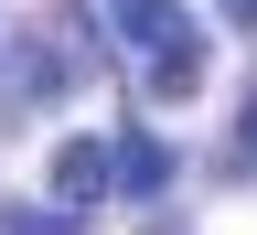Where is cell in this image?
Listing matches in <instances>:
<instances>
[{
	"label": "cell",
	"instance_id": "obj_1",
	"mask_svg": "<svg viewBox=\"0 0 257 235\" xmlns=\"http://www.w3.org/2000/svg\"><path fill=\"white\" fill-rule=\"evenodd\" d=\"M43 182H54V203H64V214L107 203V192H118V139H64V150L43 160Z\"/></svg>",
	"mask_w": 257,
	"mask_h": 235
},
{
	"label": "cell",
	"instance_id": "obj_2",
	"mask_svg": "<svg viewBox=\"0 0 257 235\" xmlns=\"http://www.w3.org/2000/svg\"><path fill=\"white\" fill-rule=\"evenodd\" d=\"M118 32L140 54H182L193 43V22H182V0H118Z\"/></svg>",
	"mask_w": 257,
	"mask_h": 235
},
{
	"label": "cell",
	"instance_id": "obj_3",
	"mask_svg": "<svg viewBox=\"0 0 257 235\" xmlns=\"http://www.w3.org/2000/svg\"><path fill=\"white\" fill-rule=\"evenodd\" d=\"M172 171H182V160L161 150V139H118V192H128V203H161Z\"/></svg>",
	"mask_w": 257,
	"mask_h": 235
},
{
	"label": "cell",
	"instance_id": "obj_4",
	"mask_svg": "<svg viewBox=\"0 0 257 235\" xmlns=\"http://www.w3.org/2000/svg\"><path fill=\"white\" fill-rule=\"evenodd\" d=\"M193 86H204V43H182V54H150V96H161V107H182Z\"/></svg>",
	"mask_w": 257,
	"mask_h": 235
},
{
	"label": "cell",
	"instance_id": "obj_5",
	"mask_svg": "<svg viewBox=\"0 0 257 235\" xmlns=\"http://www.w3.org/2000/svg\"><path fill=\"white\" fill-rule=\"evenodd\" d=\"M11 235H64V214H22V224H11Z\"/></svg>",
	"mask_w": 257,
	"mask_h": 235
},
{
	"label": "cell",
	"instance_id": "obj_6",
	"mask_svg": "<svg viewBox=\"0 0 257 235\" xmlns=\"http://www.w3.org/2000/svg\"><path fill=\"white\" fill-rule=\"evenodd\" d=\"M225 22H236V32H257V0H225Z\"/></svg>",
	"mask_w": 257,
	"mask_h": 235
}]
</instances>
